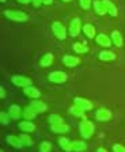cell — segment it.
I'll use <instances>...</instances> for the list:
<instances>
[{"label": "cell", "instance_id": "6da1fadb", "mask_svg": "<svg viewBox=\"0 0 125 152\" xmlns=\"http://www.w3.org/2000/svg\"><path fill=\"white\" fill-rule=\"evenodd\" d=\"M4 16L8 18L10 20H14V22H26L29 19V16L25 12L18 11V10H4Z\"/></svg>", "mask_w": 125, "mask_h": 152}, {"label": "cell", "instance_id": "7a4b0ae2", "mask_svg": "<svg viewBox=\"0 0 125 152\" xmlns=\"http://www.w3.org/2000/svg\"><path fill=\"white\" fill-rule=\"evenodd\" d=\"M79 130H80V134H82L83 139H90L94 134V124L84 118L79 125Z\"/></svg>", "mask_w": 125, "mask_h": 152}, {"label": "cell", "instance_id": "3957f363", "mask_svg": "<svg viewBox=\"0 0 125 152\" xmlns=\"http://www.w3.org/2000/svg\"><path fill=\"white\" fill-rule=\"evenodd\" d=\"M11 82L16 86V87H29L33 84V80L30 77H26V76H20V75H14L11 77Z\"/></svg>", "mask_w": 125, "mask_h": 152}, {"label": "cell", "instance_id": "277c9868", "mask_svg": "<svg viewBox=\"0 0 125 152\" xmlns=\"http://www.w3.org/2000/svg\"><path fill=\"white\" fill-rule=\"evenodd\" d=\"M52 30H53V34L56 35V38H58V39H65V37H67V30H65V27L61 25L60 22H53Z\"/></svg>", "mask_w": 125, "mask_h": 152}, {"label": "cell", "instance_id": "5b68a950", "mask_svg": "<svg viewBox=\"0 0 125 152\" xmlns=\"http://www.w3.org/2000/svg\"><path fill=\"white\" fill-rule=\"evenodd\" d=\"M67 79H68L67 73L60 72V71L52 72V73H49V76H48V80H49V82H52V83H57V84L67 82Z\"/></svg>", "mask_w": 125, "mask_h": 152}, {"label": "cell", "instance_id": "8992f818", "mask_svg": "<svg viewBox=\"0 0 125 152\" xmlns=\"http://www.w3.org/2000/svg\"><path fill=\"white\" fill-rule=\"evenodd\" d=\"M80 27H82V22H80L79 18L72 19V22L69 25V35L71 37H76L80 33Z\"/></svg>", "mask_w": 125, "mask_h": 152}, {"label": "cell", "instance_id": "52a82bcc", "mask_svg": "<svg viewBox=\"0 0 125 152\" xmlns=\"http://www.w3.org/2000/svg\"><path fill=\"white\" fill-rule=\"evenodd\" d=\"M74 102H75V106H79V107L83 109L84 111H86V110H91V109H93V103H91L90 101H87L86 98L76 96V98L74 99Z\"/></svg>", "mask_w": 125, "mask_h": 152}, {"label": "cell", "instance_id": "ba28073f", "mask_svg": "<svg viewBox=\"0 0 125 152\" xmlns=\"http://www.w3.org/2000/svg\"><path fill=\"white\" fill-rule=\"evenodd\" d=\"M95 118L98 121H102V122L109 121L110 118H112V111L107 110V109H105V107H101L99 110L95 113Z\"/></svg>", "mask_w": 125, "mask_h": 152}, {"label": "cell", "instance_id": "9c48e42d", "mask_svg": "<svg viewBox=\"0 0 125 152\" xmlns=\"http://www.w3.org/2000/svg\"><path fill=\"white\" fill-rule=\"evenodd\" d=\"M102 1H103V6H105V8H106V12L109 14L110 16L114 18V16L118 15V10H117V7H115L110 0H102Z\"/></svg>", "mask_w": 125, "mask_h": 152}, {"label": "cell", "instance_id": "30bf717a", "mask_svg": "<svg viewBox=\"0 0 125 152\" xmlns=\"http://www.w3.org/2000/svg\"><path fill=\"white\" fill-rule=\"evenodd\" d=\"M29 106H31L37 113H44V111H46V104L42 101H38V99H33Z\"/></svg>", "mask_w": 125, "mask_h": 152}, {"label": "cell", "instance_id": "8fae6325", "mask_svg": "<svg viewBox=\"0 0 125 152\" xmlns=\"http://www.w3.org/2000/svg\"><path fill=\"white\" fill-rule=\"evenodd\" d=\"M25 95L26 96H29V98H33V99H37L39 98V95H41V92H39V90H37L35 87H31V86H29V87H25Z\"/></svg>", "mask_w": 125, "mask_h": 152}, {"label": "cell", "instance_id": "7c38bea8", "mask_svg": "<svg viewBox=\"0 0 125 152\" xmlns=\"http://www.w3.org/2000/svg\"><path fill=\"white\" fill-rule=\"evenodd\" d=\"M96 44H99L103 48H109L112 45V39L106 34H99V35H96Z\"/></svg>", "mask_w": 125, "mask_h": 152}, {"label": "cell", "instance_id": "4fadbf2b", "mask_svg": "<svg viewBox=\"0 0 125 152\" xmlns=\"http://www.w3.org/2000/svg\"><path fill=\"white\" fill-rule=\"evenodd\" d=\"M57 141H58V145L64 149V151H67V152L72 151V141H69L67 137H58Z\"/></svg>", "mask_w": 125, "mask_h": 152}, {"label": "cell", "instance_id": "5bb4252c", "mask_svg": "<svg viewBox=\"0 0 125 152\" xmlns=\"http://www.w3.org/2000/svg\"><path fill=\"white\" fill-rule=\"evenodd\" d=\"M8 113H10V115H11L12 120H18V118H20V114H22L23 111H20V107L18 106V104H11Z\"/></svg>", "mask_w": 125, "mask_h": 152}, {"label": "cell", "instance_id": "9a60e30c", "mask_svg": "<svg viewBox=\"0 0 125 152\" xmlns=\"http://www.w3.org/2000/svg\"><path fill=\"white\" fill-rule=\"evenodd\" d=\"M6 140H7V142L10 144V145H12V147H15V148H20V147L23 145L22 144V141H20V139L18 136H12V134H8V136L6 137Z\"/></svg>", "mask_w": 125, "mask_h": 152}, {"label": "cell", "instance_id": "2e32d148", "mask_svg": "<svg viewBox=\"0 0 125 152\" xmlns=\"http://www.w3.org/2000/svg\"><path fill=\"white\" fill-rule=\"evenodd\" d=\"M19 129L23 130V132H26V133H30L35 129V125L31 122V121H22V122L19 124Z\"/></svg>", "mask_w": 125, "mask_h": 152}, {"label": "cell", "instance_id": "e0dca14e", "mask_svg": "<svg viewBox=\"0 0 125 152\" xmlns=\"http://www.w3.org/2000/svg\"><path fill=\"white\" fill-rule=\"evenodd\" d=\"M87 149V144L84 141H80V140H75L72 141V151L75 152H83Z\"/></svg>", "mask_w": 125, "mask_h": 152}, {"label": "cell", "instance_id": "ac0fdd59", "mask_svg": "<svg viewBox=\"0 0 125 152\" xmlns=\"http://www.w3.org/2000/svg\"><path fill=\"white\" fill-rule=\"evenodd\" d=\"M99 60L102 61H113L115 60V53L110 50H102L99 53Z\"/></svg>", "mask_w": 125, "mask_h": 152}, {"label": "cell", "instance_id": "d6986e66", "mask_svg": "<svg viewBox=\"0 0 125 152\" xmlns=\"http://www.w3.org/2000/svg\"><path fill=\"white\" fill-rule=\"evenodd\" d=\"M63 63H64V65L72 68V66H75V65L79 64V58H77V57H74V56H64Z\"/></svg>", "mask_w": 125, "mask_h": 152}, {"label": "cell", "instance_id": "ffe728a7", "mask_svg": "<svg viewBox=\"0 0 125 152\" xmlns=\"http://www.w3.org/2000/svg\"><path fill=\"white\" fill-rule=\"evenodd\" d=\"M37 111L34 110V109L31 107V106H27V107H25L23 109V113H22V115L26 118V120H33V118L37 115Z\"/></svg>", "mask_w": 125, "mask_h": 152}, {"label": "cell", "instance_id": "44dd1931", "mask_svg": "<svg viewBox=\"0 0 125 152\" xmlns=\"http://www.w3.org/2000/svg\"><path fill=\"white\" fill-rule=\"evenodd\" d=\"M50 129L52 132H55V133H65L69 130V126L68 125H65V124H58V125H50Z\"/></svg>", "mask_w": 125, "mask_h": 152}, {"label": "cell", "instance_id": "7402d4cb", "mask_svg": "<svg viewBox=\"0 0 125 152\" xmlns=\"http://www.w3.org/2000/svg\"><path fill=\"white\" fill-rule=\"evenodd\" d=\"M53 54L52 53H46V54H44L42 56V58H41V66H49V65H52V63H53Z\"/></svg>", "mask_w": 125, "mask_h": 152}, {"label": "cell", "instance_id": "603a6c76", "mask_svg": "<svg viewBox=\"0 0 125 152\" xmlns=\"http://www.w3.org/2000/svg\"><path fill=\"white\" fill-rule=\"evenodd\" d=\"M93 6H94V10H95V12L98 14V15H105L106 14V8H105V6H103V1H94L93 3Z\"/></svg>", "mask_w": 125, "mask_h": 152}, {"label": "cell", "instance_id": "cb8c5ba5", "mask_svg": "<svg viewBox=\"0 0 125 152\" xmlns=\"http://www.w3.org/2000/svg\"><path fill=\"white\" fill-rule=\"evenodd\" d=\"M112 41H113V44H114L117 48H121L122 46V37H121V34H120L117 30L112 33Z\"/></svg>", "mask_w": 125, "mask_h": 152}, {"label": "cell", "instance_id": "d4e9b609", "mask_svg": "<svg viewBox=\"0 0 125 152\" xmlns=\"http://www.w3.org/2000/svg\"><path fill=\"white\" fill-rule=\"evenodd\" d=\"M49 124L50 125H58V124H64L63 122V117L61 115H58V114H50L48 118Z\"/></svg>", "mask_w": 125, "mask_h": 152}, {"label": "cell", "instance_id": "484cf974", "mask_svg": "<svg viewBox=\"0 0 125 152\" xmlns=\"http://www.w3.org/2000/svg\"><path fill=\"white\" fill-rule=\"evenodd\" d=\"M83 31L88 38L95 37V27H94L93 25H84L83 26Z\"/></svg>", "mask_w": 125, "mask_h": 152}, {"label": "cell", "instance_id": "4316f807", "mask_svg": "<svg viewBox=\"0 0 125 152\" xmlns=\"http://www.w3.org/2000/svg\"><path fill=\"white\" fill-rule=\"evenodd\" d=\"M72 48H74V50L76 52V53H87V52L90 50V49H88V46L83 45L82 42H76V44H75Z\"/></svg>", "mask_w": 125, "mask_h": 152}, {"label": "cell", "instance_id": "83f0119b", "mask_svg": "<svg viewBox=\"0 0 125 152\" xmlns=\"http://www.w3.org/2000/svg\"><path fill=\"white\" fill-rule=\"evenodd\" d=\"M19 139H20V141H22V144L25 147H31L33 145V140L27 133H22V134L19 136Z\"/></svg>", "mask_w": 125, "mask_h": 152}, {"label": "cell", "instance_id": "f1b7e54d", "mask_svg": "<svg viewBox=\"0 0 125 152\" xmlns=\"http://www.w3.org/2000/svg\"><path fill=\"white\" fill-rule=\"evenodd\" d=\"M69 113L72 114V115H75V117H83L84 118V110L80 109L79 106H72V107L69 109Z\"/></svg>", "mask_w": 125, "mask_h": 152}, {"label": "cell", "instance_id": "f546056e", "mask_svg": "<svg viewBox=\"0 0 125 152\" xmlns=\"http://www.w3.org/2000/svg\"><path fill=\"white\" fill-rule=\"evenodd\" d=\"M10 113H6V111H1L0 113V121H1V124L3 125H7V124L10 122Z\"/></svg>", "mask_w": 125, "mask_h": 152}, {"label": "cell", "instance_id": "4dcf8cb0", "mask_svg": "<svg viewBox=\"0 0 125 152\" xmlns=\"http://www.w3.org/2000/svg\"><path fill=\"white\" fill-rule=\"evenodd\" d=\"M52 144L49 141H42V144L39 145V151L41 152H50Z\"/></svg>", "mask_w": 125, "mask_h": 152}, {"label": "cell", "instance_id": "1f68e13d", "mask_svg": "<svg viewBox=\"0 0 125 152\" xmlns=\"http://www.w3.org/2000/svg\"><path fill=\"white\" fill-rule=\"evenodd\" d=\"M80 7L83 10H88L91 7V0H80Z\"/></svg>", "mask_w": 125, "mask_h": 152}, {"label": "cell", "instance_id": "d6a6232c", "mask_svg": "<svg viewBox=\"0 0 125 152\" xmlns=\"http://www.w3.org/2000/svg\"><path fill=\"white\" fill-rule=\"evenodd\" d=\"M113 152H125V147L121 144H114L113 145Z\"/></svg>", "mask_w": 125, "mask_h": 152}, {"label": "cell", "instance_id": "836d02e7", "mask_svg": "<svg viewBox=\"0 0 125 152\" xmlns=\"http://www.w3.org/2000/svg\"><path fill=\"white\" fill-rule=\"evenodd\" d=\"M42 3H44V0H33V6L34 7H39Z\"/></svg>", "mask_w": 125, "mask_h": 152}, {"label": "cell", "instance_id": "e575fe53", "mask_svg": "<svg viewBox=\"0 0 125 152\" xmlns=\"http://www.w3.org/2000/svg\"><path fill=\"white\" fill-rule=\"evenodd\" d=\"M0 96L6 98V90H4V87H0Z\"/></svg>", "mask_w": 125, "mask_h": 152}, {"label": "cell", "instance_id": "d590c367", "mask_svg": "<svg viewBox=\"0 0 125 152\" xmlns=\"http://www.w3.org/2000/svg\"><path fill=\"white\" fill-rule=\"evenodd\" d=\"M18 1L22 4H27V3H30V1H33V0H18Z\"/></svg>", "mask_w": 125, "mask_h": 152}, {"label": "cell", "instance_id": "8d00e7d4", "mask_svg": "<svg viewBox=\"0 0 125 152\" xmlns=\"http://www.w3.org/2000/svg\"><path fill=\"white\" fill-rule=\"evenodd\" d=\"M52 3H53V0H44V4H46V6H49Z\"/></svg>", "mask_w": 125, "mask_h": 152}, {"label": "cell", "instance_id": "74e56055", "mask_svg": "<svg viewBox=\"0 0 125 152\" xmlns=\"http://www.w3.org/2000/svg\"><path fill=\"white\" fill-rule=\"evenodd\" d=\"M96 152H107V151H106L105 148H102V147H101V148H98V149H96Z\"/></svg>", "mask_w": 125, "mask_h": 152}, {"label": "cell", "instance_id": "f35d334b", "mask_svg": "<svg viewBox=\"0 0 125 152\" xmlns=\"http://www.w3.org/2000/svg\"><path fill=\"white\" fill-rule=\"evenodd\" d=\"M0 1H1V3H4V1H6V0H0Z\"/></svg>", "mask_w": 125, "mask_h": 152}, {"label": "cell", "instance_id": "ab89813d", "mask_svg": "<svg viewBox=\"0 0 125 152\" xmlns=\"http://www.w3.org/2000/svg\"><path fill=\"white\" fill-rule=\"evenodd\" d=\"M64 1H71V0H64Z\"/></svg>", "mask_w": 125, "mask_h": 152}, {"label": "cell", "instance_id": "60d3db41", "mask_svg": "<svg viewBox=\"0 0 125 152\" xmlns=\"http://www.w3.org/2000/svg\"><path fill=\"white\" fill-rule=\"evenodd\" d=\"M1 152H3V151H1Z\"/></svg>", "mask_w": 125, "mask_h": 152}]
</instances>
